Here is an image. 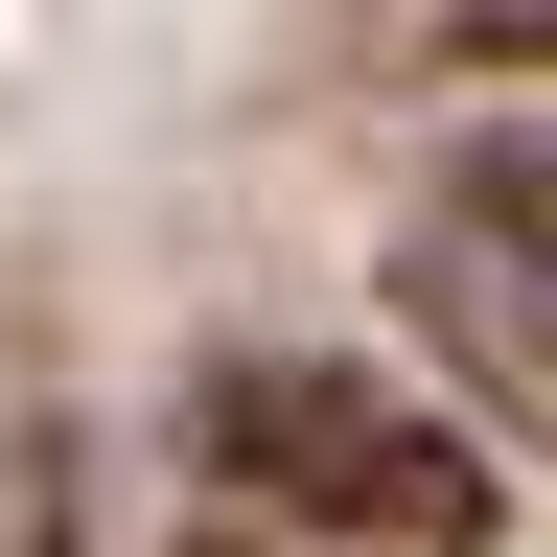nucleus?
<instances>
[{
	"mask_svg": "<svg viewBox=\"0 0 557 557\" xmlns=\"http://www.w3.org/2000/svg\"><path fill=\"white\" fill-rule=\"evenodd\" d=\"M186 442L233 465L278 534H372V557H487V511H511V465H487L442 395L348 372V348H209Z\"/></svg>",
	"mask_w": 557,
	"mask_h": 557,
	"instance_id": "f257e3e1",
	"label": "nucleus"
},
{
	"mask_svg": "<svg viewBox=\"0 0 557 557\" xmlns=\"http://www.w3.org/2000/svg\"><path fill=\"white\" fill-rule=\"evenodd\" d=\"M395 278H418V325H442L465 372H511L557 418V139H465L442 209L395 233Z\"/></svg>",
	"mask_w": 557,
	"mask_h": 557,
	"instance_id": "f03ea898",
	"label": "nucleus"
},
{
	"mask_svg": "<svg viewBox=\"0 0 557 557\" xmlns=\"http://www.w3.org/2000/svg\"><path fill=\"white\" fill-rule=\"evenodd\" d=\"M70 511H94L70 418H47V395H0V557H70Z\"/></svg>",
	"mask_w": 557,
	"mask_h": 557,
	"instance_id": "7ed1b4c3",
	"label": "nucleus"
},
{
	"mask_svg": "<svg viewBox=\"0 0 557 557\" xmlns=\"http://www.w3.org/2000/svg\"><path fill=\"white\" fill-rule=\"evenodd\" d=\"M465 70H557V0H487V24H442Z\"/></svg>",
	"mask_w": 557,
	"mask_h": 557,
	"instance_id": "20e7f679",
	"label": "nucleus"
}]
</instances>
